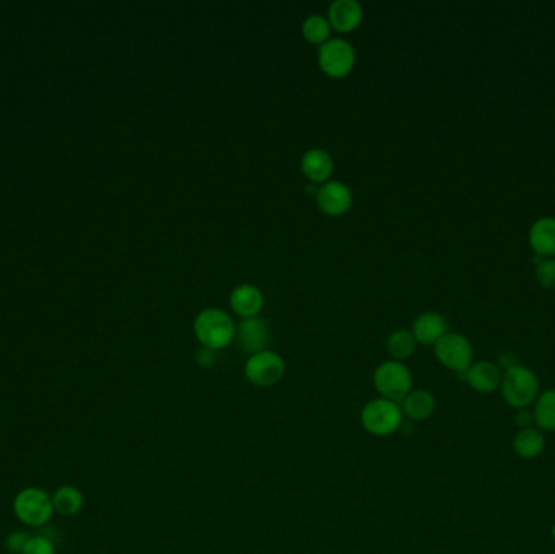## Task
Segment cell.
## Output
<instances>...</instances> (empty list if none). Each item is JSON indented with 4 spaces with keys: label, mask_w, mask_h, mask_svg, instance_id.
<instances>
[{
    "label": "cell",
    "mask_w": 555,
    "mask_h": 554,
    "mask_svg": "<svg viewBox=\"0 0 555 554\" xmlns=\"http://www.w3.org/2000/svg\"><path fill=\"white\" fill-rule=\"evenodd\" d=\"M194 330L203 348L218 351L233 342L237 328L224 310L208 308L195 318Z\"/></svg>",
    "instance_id": "obj_3"
},
{
    "label": "cell",
    "mask_w": 555,
    "mask_h": 554,
    "mask_svg": "<svg viewBox=\"0 0 555 554\" xmlns=\"http://www.w3.org/2000/svg\"><path fill=\"white\" fill-rule=\"evenodd\" d=\"M435 358L442 366H445L450 371L463 374L473 364L475 351L471 342L461 334L447 332L434 345Z\"/></svg>",
    "instance_id": "obj_6"
},
{
    "label": "cell",
    "mask_w": 555,
    "mask_h": 554,
    "mask_svg": "<svg viewBox=\"0 0 555 554\" xmlns=\"http://www.w3.org/2000/svg\"><path fill=\"white\" fill-rule=\"evenodd\" d=\"M418 342L412 335L411 330H394L386 340V350L394 361L406 360L416 351Z\"/></svg>",
    "instance_id": "obj_21"
},
{
    "label": "cell",
    "mask_w": 555,
    "mask_h": 554,
    "mask_svg": "<svg viewBox=\"0 0 555 554\" xmlns=\"http://www.w3.org/2000/svg\"><path fill=\"white\" fill-rule=\"evenodd\" d=\"M21 554H55V546L47 536L31 535Z\"/></svg>",
    "instance_id": "obj_24"
},
{
    "label": "cell",
    "mask_w": 555,
    "mask_h": 554,
    "mask_svg": "<svg viewBox=\"0 0 555 554\" xmlns=\"http://www.w3.org/2000/svg\"><path fill=\"white\" fill-rule=\"evenodd\" d=\"M265 300L261 291L253 285H239L231 293V308L244 318H257Z\"/></svg>",
    "instance_id": "obj_15"
},
{
    "label": "cell",
    "mask_w": 555,
    "mask_h": 554,
    "mask_svg": "<svg viewBox=\"0 0 555 554\" xmlns=\"http://www.w3.org/2000/svg\"><path fill=\"white\" fill-rule=\"evenodd\" d=\"M301 168H302V173L314 184L327 182L333 173L332 155L323 148H311L302 156Z\"/></svg>",
    "instance_id": "obj_16"
},
{
    "label": "cell",
    "mask_w": 555,
    "mask_h": 554,
    "mask_svg": "<svg viewBox=\"0 0 555 554\" xmlns=\"http://www.w3.org/2000/svg\"><path fill=\"white\" fill-rule=\"evenodd\" d=\"M403 411L400 403L386 399L369 401L360 411V425L372 436H390L402 426Z\"/></svg>",
    "instance_id": "obj_4"
},
{
    "label": "cell",
    "mask_w": 555,
    "mask_h": 554,
    "mask_svg": "<svg viewBox=\"0 0 555 554\" xmlns=\"http://www.w3.org/2000/svg\"><path fill=\"white\" fill-rule=\"evenodd\" d=\"M236 334L239 336L242 348L245 351H249L252 355L265 351L269 342V330L267 322L263 318H244L239 328L236 330Z\"/></svg>",
    "instance_id": "obj_11"
},
{
    "label": "cell",
    "mask_w": 555,
    "mask_h": 554,
    "mask_svg": "<svg viewBox=\"0 0 555 554\" xmlns=\"http://www.w3.org/2000/svg\"><path fill=\"white\" fill-rule=\"evenodd\" d=\"M501 391L511 409H526L539 397V379L526 366L515 364L501 376Z\"/></svg>",
    "instance_id": "obj_1"
},
{
    "label": "cell",
    "mask_w": 555,
    "mask_h": 554,
    "mask_svg": "<svg viewBox=\"0 0 555 554\" xmlns=\"http://www.w3.org/2000/svg\"><path fill=\"white\" fill-rule=\"evenodd\" d=\"M319 64L328 77L341 79L348 75L356 64V51L346 39L333 37L320 45Z\"/></svg>",
    "instance_id": "obj_7"
},
{
    "label": "cell",
    "mask_w": 555,
    "mask_h": 554,
    "mask_svg": "<svg viewBox=\"0 0 555 554\" xmlns=\"http://www.w3.org/2000/svg\"><path fill=\"white\" fill-rule=\"evenodd\" d=\"M12 509L15 517L27 527H43L54 516L53 496L37 486L19 491L12 502Z\"/></svg>",
    "instance_id": "obj_2"
},
{
    "label": "cell",
    "mask_w": 555,
    "mask_h": 554,
    "mask_svg": "<svg viewBox=\"0 0 555 554\" xmlns=\"http://www.w3.org/2000/svg\"><path fill=\"white\" fill-rule=\"evenodd\" d=\"M245 377L257 387H271L283 379L286 364L275 351H259L245 363Z\"/></svg>",
    "instance_id": "obj_8"
},
{
    "label": "cell",
    "mask_w": 555,
    "mask_h": 554,
    "mask_svg": "<svg viewBox=\"0 0 555 554\" xmlns=\"http://www.w3.org/2000/svg\"><path fill=\"white\" fill-rule=\"evenodd\" d=\"M29 533L23 532V530H15L12 532L5 538V548L10 554H21L25 546H27L28 540H29Z\"/></svg>",
    "instance_id": "obj_25"
},
{
    "label": "cell",
    "mask_w": 555,
    "mask_h": 554,
    "mask_svg": "<svg viewBox=\"0 0 555 554\" xmlns=\"http://www.w3.org/2000/svg\"><path fill=\"white\" fill-rule=\"evenodd\" d=\"M552 535H554V540H555V525H554V530H552Z\"/></svg>",
    "instance_id": "obj_28"
},
{
    "label": "cell",
    "mask_w": 555,
    "mask_h": 554,
    "mask_svg": "<svg viewBox=\"0 0 555 554\" xmlns=\"http://www.w3.org/2000/svg\"><path fill=\"white\" fill-rule=\"evenodd\" d=\"M402 411L412 421H424L435 411V397L427 391H411L402 401Z\"/></svg>",
    "instance_id": "obj_18"
},
{
    "label": "cell",
    "mask_w": 555,
    "mask_h": 554,
    "mask_svg": "<svg viewBox=\"0 0 555 554\" xmlns=\"http://www.w3.org/2000/svg\"><path fill=\"white\" fill-rule=\"evenodd\" d=\"M533 419L541 431H555V389L546 391L537 397Z\"/></svg>",
    "instance_id": "obj_20"
},
{
    "label": "cell",
    "mask_w": 555,
    "mask_h": 554,
    "mask_svg": "<svg viewBox=\"0 0 555 554\" xmlns=\"http://www.w3.org/2000/svg\"><path fill=\"white\" fill-rule=\"evenodd\" d=\"M195 360H197L198 366H202V368H211V366H215L216 363V351L210 350V348H202V350L198 351L197 356H195Z\"/></svg>",
    "instance_id": "obj_26"
},
{
    "label": "cell",
    "mask_w": 555,
    "mask_h": 554,
    "mask_svg": "<svg viewBox=\"0 0 555 554\" xmlns=\"http://www.w3.org/2000/svg\"><path fill=\"white\" fill-rule=\"evenodd\" d=\"M374 384L382 399L402 403L404 397L411 392V371L402 361H385L380 364L374 373Z\"/></svg>",
    "instance_id": "obj_5"
},
{
    "label": "cell",
    "mask_w": 555,
    "mask_h": 554,
    "mask_svg": "<svg viewBox=\"0 0 555 554\" xmlns=\"http://www.w3.org/2000/svg\"><path fill=\"white\" fill-rule=\"evenodd\" d=\"M447 318L439 312H424L412 324V335L421 345H435L447 334Z\"/></svg>",
    "instance_id": "obj_12"
},
{
    "label": "cell",
    "mask_w": 555,
    "mask_h": 554,
    "mask_svg": "<svg viewBox=\"0 0 555 554\" xmlns=\"http://www.w3.org/2000/svg\"><path fill=\"white\" fill-rule=\"evenodd\" d=\"M529 244L537 257L552 259L555 255V219L543 217L529 229Z\"/></svg>",
    "instance_id": "obj_14"
},
{
    "label": "cell",
    "mask_w": 555,
    "mask_h": 554,
    "mask_svg": "<svg viewBox=\"0 0 555 554\" xmlns=\"http://www.w3.org/2000/svg\"><path fill=\"white\" fill-rule=\"evenodd\" d=\"M544 447L546 437L539 427H523L513 437V452L525 460L539 457L544 452Z\"/></svg>",
    "instance_id": "obj_17"
},
{
    "label": "cell",
    "mask_w": 555,
    "mask_h": 554,
    "mask_svg": "<svg viewBox=\"0 0 555 554\" xmlns=\"http://www.w3.org/2000/svg\"><path fill=\"white\" fill-rule=\"evenodd\" d=\"M317 203L323 213L340 217L346 213L352 205V194L346 184L340 181L323 182L322 187L317 191Z\"/></svg>",
    "instance_id": "obj_9"
},
{
    "label": "cell",
    "mask_w": 555,
    "mask_h": 554,
    "mask_svg": "<svg viewBox=\"0 0 555 554\" xmlns=\"http://www.w3.org/2000/svg\"><path fill=\"white\" fill-rule=\"evenodd\" d=\"M302 33L307 41L314 45H323L330 39L332 25L328 19H325L322 15H309L302 23Z\"/></svg>",
    "instance_id": "obj_22"
},
{
    "label": "cell",
    "mask_w": 555,
    "mask_h": 554,
    "mask_svg": "<svg viewBox=\"0 0 555 554\" xmlns=\"http://www.w3.org/2000/svg\"><path fill=\"white\" fill-rule=\"evenodd\" d=\"M536 278L544 290H555V259H543L537 264Z\"/></svg>",
    "instance_id": "obj_23"
},
{
    "label": "cell",
    "mask_w": 555,
    "mask_h": 554,
    "mask_svg": "<svg viewBox=\"0 0 555 554\" xmlns=\"http://www.w3.org/2000/svg\"><path fill=\"white\" fill-rule=\"evenodd\" d=\"M465 381L473 391L479 393H491L501 389V368L493 361H477L473 363L465 373Z\"/></svg>",
    "instance_id": "obj_10"
},
{
    "label": "cell",
    "mask_w": 555,
    "mask_h": 554,
    "mask_svg": "<svg viewBox=\"0 0 555 554\" xmlns=\"http://www.w3.org/2000/svg\"><path fill=\"white\" fill-rule=\"evenodd\" d=\"M362 5L358 0H335L328 7V21L338 31H351L362 21Z\"/></svg>",
    "instance_id": "obj_13"
},
{
    "label": "cell",
    "mask_w": 555,
    "mask_h": 554,
    "mask_svg": "<svg viewBox=\"0 0 555 554\" xmlns=\"http://www.w3.org/2000/svg\"><path fill=\"white\" fill-rule=\"evenodd\" d=\"M515 421H517V425L523 427L531 426V423H534V419H533V411H528V409H518V413H517V417H515Z\"/></svg>",
    "instance_id": "obj_27"
},
{
    "label": "cell",
    "mask_w": 555,
    "mask_h": 554,
    "mask_svg": "<svg viewBox=\"0 0 555 554\" xmlns=\"http://www.w3.org/2000/svg\"><path fill=\"white\" fill-rule=\"evenodd\" d=\"M83 504H85V498H83L81 491L72 486V484L59 486L53 492L54 514H59L62 517L77 516L83 509Z\"/></svg>",
    "instance_id": "obj_19"
}]
</instances>
